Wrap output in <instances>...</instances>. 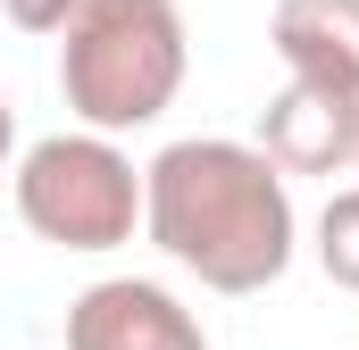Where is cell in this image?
I'll return each mask as SVG.
<instances>
[{"label":"cell","instance_id":"cell-1","mask_svg":"<svg viewBox=\"0 0 359 350\" xmlns=\"http://www.w3.org/2000/svg\"><path fill=\"white\" fill-rule=\"evenodd\" d=\"M142 234L159 242V259H176L192 284L226 300L268 292L301 251L284 167L259 142H226V134L168 142L142 167Z\"/></svg>","mask_w":359,"mask_h":350},{"label":"cell","instance_id":"cell-2","mask_svg":"<svg viewBox=\"0 0 359 350\" xmlns=\"http://www.w3.org/2000/svg\"><path fill=\"white\" fill-rule=\"evenodd\" d=\"M192 42L176 0H84L59 25V100L92 134H142L176 108Z\"/></svg>","mask_w":359,"mask_h":350},{"label":"cell","instance_id":"cell-3","mask_svg":"<svg viewBox=\"0 0 359 350\" xmlns=\"http://www.w3.org/2000/svg\"><path fill=\"white\" fill-rule=\"evenodd\" d=\"M17 217L50 251H117L142 225V167L117 150V134H42L17 159Z\"/></svg>","mask_w":359,"mask_h":350},{"label":"cell","instance_id":"cell-4","mask_svg":"<svg viewBox=\"0 0 359 350\" xmlns=\"http://www.w3.org/2000/svg\"><path fill=\"white\" fill-rule=\"evenodd\" d=\"M67 350H209V334L168 284L100 275L67 300Z\"/></svg>","mask_w":359,"mask_h":350},{"label":"cell","instance_id":"cell-5","mask_svg":"<svg viewBox=\"0 0 359 350\" xmlns=\"http://www.w3.org/2000/svg\"><path fill=\"white\" fill-rule=\"evenodd\" d=\"M259 150L284 175H343L359 159V100L334 84H292L259 108Z\"/></svg>","mask_w":359,"mask_h":350},{"label":"cell","instance_id":"cell-6","mask_svg":"<svg viewBox=\"0 0 359 350\" xmlns=\"http://www.w3.org/2000/svg\"><path fill=\"white\" fill-rule=\"evenodd\" d=\"M268 42L301 84H334L359 100V0H276Z\"/></svg>","mask_w":359,"mask_h":350},{"label":"cell","instance_id":"cell-7","mask_svg":"<svg viewBox=\"0 0 359 350\" xmlns=\"http://www.w3.org/2000/svg\"><path fill=\"white\" fill-rule=\"evenodd\" d=\"M318 267H326V284L359 292V183L318 209Z\"/></svg>","mask_w":359,"mask_h":350},{"label":"cell","instance_id":"cell-8","mask_svg":"<svg viewBox=\"0 0 359 350\" xmlns=\"http://www.w3.org/2000/svg\"><path fill=\"white\" fill-rule=\"evenodd\" d=\"M0 8H8V25H17V34H59L84 0H0Z\"/></svg>","mask_w":359,"mask_h":350},{"label":"cell","instance_id":"cell-9","mask_svg":"<svg viewBox=\"0 0 359 350\" xmlns=\"http://www.w3.org/2000/svg\"><path fill=\"white\" fill-rule=\"evenodd\" d=\"M8 150H17V108L0 100V175H8Z\"/></svg>","mask_w":359,"mask_h":350},{"label":"cell","instance_id":"cell-10","mask_svg":"<svg viewBox=\"0 0 359 350\" xmlns=\"http://www.w3.org/2000/svg\"><path fill=\"white\" fill-rule=\"evenodd\" d=\"M351 167H359V159H351Z\"/></svg>","mask_w":359,"mask_h":350}]
</instances>
